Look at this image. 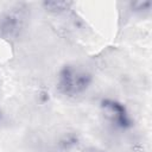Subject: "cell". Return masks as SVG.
<instances>
[{
    "label": "cell",
    "instance_id": "cell-4",
    "mask_svg": "<svg viewBox=\"0 0 152 152\" xmlns=\"http://www.w3.org/2000/svg\"><path fill=\"white\" fill-rule=\"evenodd\" d=\"M151 5L150 1H135L132 4V7L137 11H140V10H145V8H148Z\"/></svg>",
    "mask_w": 152,
    "mask_h": 152
},
{
    "label": "cell",
    "instance_id": "cell-2",
    "mask_svg": "<svg viewBox=\"0 0 152 152\" xmlns=\"http://www.w3.org/2000/svg\"><path fill=\"white\" fill-rule=\"evenodd\" d=\"M102 110L108 120H110L113 124L120 126V127H126L129 125V118L128 114L124 107V104L114 101V100H103L101 102Z\"/></svg>",
    "mask_w": 152,
    "mask_h": 152
},
{
    "label": "cell",
    "instance_id": "cell-1",
    "mask_svg": "<svg viewBox=\"0 0 152 152\" xmlns=\"http://www.w3.org/2000/svg\"><path fill=\"white\" fill-rule=\"evenodd\" d=\"M90 81V75L84 70L76 66L66 65L59 72L58 88L63 94L74 96L83 93L89 87Z\"/></svg>",
    "mask_w": 152,
    "mask_h": 152
},
{
    "label": "cell",
    "instance_id": "cell-3",
    "mask_svg": "<svg viewBox=\"0 0 152 152\" xmlns=\"http://www.w3.org/2000/svg\"><path fill=\"white\" fill-rule=\"evenodd\" d=\"M43 6L45 7V10L51 11V12H63V11L68 10L71 6V2H66V1H45L43 4Z\"/></svg>",
    "mask_w": 152,
    "mask_h": 152
}]
</instances>
